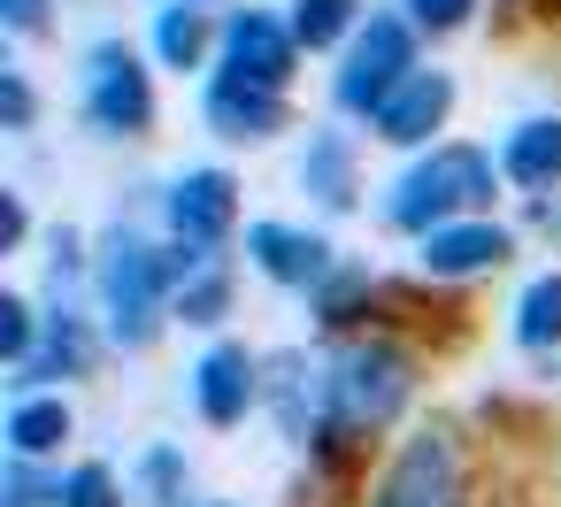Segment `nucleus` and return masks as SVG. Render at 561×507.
Wrapping results in <instances>:
<instances>
[{
  "instance_id": "423d86ee",
  "label": "nucleus",
  "mask_w": 561,
  "mask_h": 507,
  "mask_svg": "<svg viewBox=\"0 0 561 507\" xmlns=\"http://www.w3.org/2000/svg\"><path fill=\"white\" fill-rule=\"evenodd\" d=\"M85 108L101 131H139L154 116V93H147V70L124 55V47H93L85 62Z\"/></svg>"
},
{
  "instance_id": "39448f33",
  "label": "nucleus",
  "mask_w": 561,
  "mask_h": 507,
  "mask_svg": "<svg viewBox=\"0 0 561 507\" xmlns=\"http://www.w3.org/2000/svg\"><path fill=\"white\" fill-rule=\"evenodd\" d=\"M400 85H408V24L377 16V24L354 39V62H346V78H339V101H346V108H385Z\"/></svg>"
},
{
  "instance_id": "7ed1b4c3",
  "label": "nucleus",
  "mask_w": 561,
  "mask_h": 507,
  "mask_svg": "<svg viewBox=\"0 0 561 507\" xmlns=\"http://www.w3.org/2000/svg\"><path fill=\"white\" fill-rule=\"evenodd\" d=\"M170 277H178V262H162L154 246H139V239H116V246H108V262H101V300H108L124 346H147V338H154V308H162V285H170Z\"/></svg>"
},
{
  "instance_id": "412c9836",
  "label": "nucleus",
  "mask_w": 561,
  "mask_h": 507,
  "mask_svg": "<svg viewBox=\"0 0 561 507\" xmlns=\"http://www.w3.org/2000/svg\"><path fill=\"white\" fill-rule=\"evenodd\" d=\"M0 346L16 354V369L32 361V308L24 300H0Z\"/></svg>"
},
{
  "instance_id": "1a4fd4ad",
  "label": "nucleus",
  "mask_w": 561,
  "mask_h": 507,
  "mask_svg": "<svg viewBox=\"0 0 561 507\" xmlns=\"http://www.w3.org/2000/svg\"><path fill=\"white\" fill-rule=\"evenodd\" d=\"M231 70L239 78H254V85H285V70H293V32L277 24V16H262V9H247V16H231Z\"/></svg>"
},
{
  "instance_id": "9d476101",
  "label": "nucleus",
  "mask_w": 561,
  "mask_h": 507,
  "mask_svg": "<svg viewBox=\"0 0 561 507\" xmlns=\"http://www.w3.org/2000/svg\"><path fill=\"white\" fill-rule=\"evenodd\" d=\"M193 400H201L208 423H239L247 400H254V361H247V346H216V354L193 369Z\"/></svg>"
},
{
  "instance_id": "6ab92c4d",
  "label": "nucleus",
  "mask_w": 561,
  "mask_h": 507,
  "mask_svg": "<svg viewBox=\"0 0 561 507\" xmlns=\"http://www.w3.org/2000/svg\"><path fill=\"white\" fill-rule=\"evenodd\" d=\"M154 47H162V62H201V47H208V24H201V9H162V24H154Z\"/></svg>"
},
{
  "instance_id": "f8f14e48",
  "label": "nucleus",
  "mask_w": 561,
  "mask_h": 507,
  "mask_svg": "<svg viewBox=\"0 0 561 507\" xmlns=\"http://www.w3.org/2000/svg\"><path fill=\"white\" fill-rule=\"evenodd\" d=\"M247 246H254V262H262L270 277H285V285H316V277L331 269V246L308 239V231H285V223H254Z\"/></svg>"
},
{
  "instance_id": "5701e85b",
  "label": "nucleus",
  "mask_w": 561,
  "mask_h": 507,
  "mask_svg": "<svg viewBox=\"0 0 561 507\" xmlns=\"http://www.w3.org/2000/svg\"><path fill=\"white\" fill-rule=\"evenodd\" d=\"M415 9V24H431V32H454L461 16H469V0H408Z\"/></svg>"
},
{
  "instance_id": "4be33fe9",
  "label": "nucleus",
  "mask_w": 561,
  "mask_h": 507,
  "mask_svg": "<svg viewBox=\"0 0 561 507\" xmlns=\"http://www.w3.org/2000/svg\"><path fill=\"white\" fill-rule=\"evenodd\" d=\"M224 315V277H193L185 285V323H216Z\"/></svg>"
},
{
  "instance_id": "f03ea898",
  "label": "nucleus",
  "mask_w": 561,
  "mask_h": 507,
  "mask_svg": "<svg viewBox=\"0 0 561 507\" xmlns=\"http://www.w3.org/2000/svg\"><path fill=\"white\" fill-rule=\"evenodd\" d=\"M484 193H492V162H484L477 147H446V154H431L423 170H408V177L392 185L385 216H392V223H438V216L477 208Z\"/></svg>"
},
{
  "instance_id": "b1692460",
  "label": "nucleus",
  "mask_w": 561,
  "mask_h": 507,
  "mask_svg": "<svg viewBox=\"0 0 561 507\" xmlns=\"http://www.w3.org/2000/svg\"><path fill=\"white\" fill-rule=\"evenodd\" d=\"M0 93H9V124H32V93H24V78H9Z\"/></svg>"
},
{
  "instance_id": "f3484780",
  "label": "nucleus",
  "mask_w": 561,
  "mask_h": 507,
  "mask_svg": "<svg viewBox=\"0 0 561 507\" xmlns=\"http://www.w3.org/2000/svg\"><path fill=\"white\" fill-rule=\"evenodd\" d=\"M300 177L316 185L323 208H346V200H354V185H346V147H339V139H316L308 162H300Z\"/></svg>"
},
{
  "instance_id": "ddd939ff",
  "label": "nucleus",
  "mask_w": 561,
  "mask_h": 507,
  "mask_svg": "<svg viewBox=\"0 0 561 507\" xmlns=\"http://www.w3.org/2000/svg\"><path fill=\"white\" fill-rule=\"evenodd\" d=\"M500 254H507V231H492V223H446V231L423 239V269H438V277L492 269Z\"/></svg>"
},
{
  "instance_id": "aec40b11",
  "label": "nucleus",
  "mask_w": 561,
  "mask_h": 507,
  "mask_svg": "<svg viewBox=\"0 0 561 507\" xmlns=\"http://www.w3.org/2000/svg\"><path fill=\"white\" fill-rule=\"evenodd\" d=\"M62 507H116V476L108 469H78L62 484Z\"/></svg>"
},
{
  "instance_id": "dca6fc26",
  "label": "nucleus",
  "mask_w": 561,
  "mask_h": 507,
  "mask_svg": "<svg viewBox=\"0 0 561 507\" xmlns=\"http://www.w3.org/2000/svg\"><path fill=\"white\" fill-rule=\"evenodd\" d=\"M515 338H523V346H553V338H561V277H538V285L523 292Z\"/></svg>"
},
{
  "instance_id": "9b49d317",
  "label": "nucleus",
  "mask_w": 561,
  "mask_h": 507,
  "mask_svg": "<svg viewBox=\"0 0 561 507\" xmlns=\"http://www.w3.org/2000/svg\"><path fill=\"white\" fill-rule=\"evenodd\" d=\"M446 108H454V85L415 70V78L377 108V131H385V139H400V147H415V139H431V131H438V116H446Z\"/></svg>"
},
{
  "instance_id": "4468645a",
  "label": "nucleus",
  "mask_w": 561,
  "mask_h": 507,
  "mask_svg": "<svg viewBox=\"0 0 561 507\" xmlns=\"http://www.w3.org/2000/svg\"><path fill=\"white\" fill-rule=\"evenodd\" d=\"M500 162H507V177H515V185H553V177H561V124H546V116H538V124H523V131L507 139V154H500Z\"/></svg>"
},
{
  "instance_id": "6e6552de",
  "label": "nucleus",
  "mask_w": 561,
  "mask_h": 507,
  "mask_svg": "<svg viewBox=\"0 0 561 507\" xmlns=\"http://www.w3.org/2000/svg\"><path fill=\"white\" fill-rule=\"evenodd\" d=\"M231 177L224 170H193L178 193H170V223H178V239L185 246H216L224 231H231Z\"/></svg>"
},
{
  "instance_id": "2eb2a0df",
  "label": "nucleus",
  "mask_w": 561,
  "mask_h": 507,
  "mask_svg": "<svg viewBox=\"0 0 561 507\" xmlns=\"http://www.w3.org/2000/svg\"><path fill=\"white\" fill-rule=\"evenodd\" d=\"M9 438H16L24 461H32V453H55V446L70 438V407H62V400H24V407L9 415Z\"/></svg>"
},
{
  "instance_id": "a211bd4d",
  "label": "nucleus",
  "mask_w": 561,
  "mask_h": 507,
  "mask_svg": "<svg viewBox=\"0 0 561 507\" xmlns=\"http://www.w3.org/2000/svg\"><path fill=\"white\" fill-rule=\"evenodd\" d=\"M346 24H354V0H293V39L308 47H331Z\"/></svg>"
},
{
  "instance_id": "393cba45",
  "label": "nucleus",
  "mask_w": 561,
  "mask_h": 507,
  "mask_svg": "<svg viewBox=\"0 0 561 507\" xmlns=\"http://www.w3.org/2000/svg\"><path fill=\"white\" fill-rule=\"evenodd\" d=\"M0 9H9V24H16V32H32V24H39V0H0Z\"/></svg>"
},
{
  "instance_id": "0eeeda50",
  "label": "nucleus",
  "mask_w": 561,
  "mask_h": 507,
  "mask_svg": "<svg viewBox=\"0 0 561 507\" xmlns=\"http://www.w3.org/2000/svg\"><path fill=\"white\" fill-rule=\"evenodd\" d=\"M208 124L231 131V139H262V131L285 124V101H277V85H254V78L224 70V78L208 85Z\"/></svg>"
},
{
  "instance_id": "20e7f679",
  "label": "nucleus",
  "mask_w": 561,
  "mask_h": 507,
  "mask_svg": "<svg viewBox=\"0 0 561 507\" xmlns=\"http://www.w3.org/2000/svg\"><path fill=\"white\" fill-rule=\"evenodd\" d=\"M377 507H461V453H454V438L446 430L408 438V453L377 484Z\"/></svg>"
},
{
  "instance_id": "f257e3e1",
  "label": "nucleus",
  "mask_w": 561,
  "mask_h": 507,
  "mask_svg": "<svg viewBox=\"0 0 561 507\" xmlns=\"http://www.w3.org/2000/svg\"><path fill=\"white\" fill-rule=\"evenodd\" d=\"M408 400V354L369 338V346H346L323 377V415L331 430H385Z\"/></svg>"
}]
</instances>
